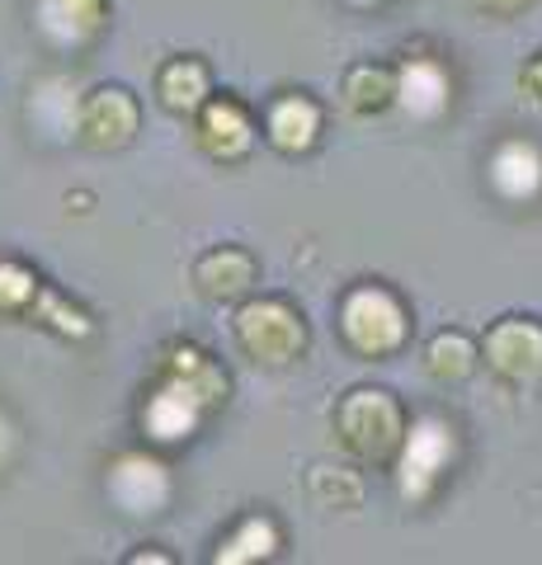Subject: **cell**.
<instances>
[{
  "instance_id": "obj_1",
  "label": "cell",
  "mask_w": 542,
  "mask_h": 565,
  "mask_svg": "<svg viewBox=\"0 0 542 565\" xmlns=\"http://www.w3.org/2000/svg\"><path fill=\"white\" fill-rule=\"evenodd\" d=\"M330 424H336L340 448L369 467L396 462L401 444H406V429H411L406 405H401L396 392H387V386H349Z\"/></svg>"
},
{
  "instance_id": "obj_2",
  "label": "cell",
  "mask_w": 542,
  "mask_h": 565,
  "mask_svg": "<svg viewBox=\"0 0 542 565\" xmlns=\"http://www.w3.org/2000/svg\"><path fill=\"white\" fill-rule=\"evenodd\" d=\"M340 334L359 359H392L411 340V311L382 282H354L340 297Z\"/></svg>"
},
{
  "instance_id": "obj_3",
  "label": "cell",
  "mask_w": 542,
  "mask_h": 565,
  "mask_svg": "<svg viewBox=\"0 0 542 565\" xmlns=\"http://www.w3.org/2000/svg\"><path fill=\"white\" fill-rule=\"evenodd\" d=\"M236 340L265 367H288L307 353V321L284 297H246L236 307Z\"/></svg>"
},
{
  "instance_id": "obj_4",
  "label": "cell",
  "mask_w": 542,
  "mask_h": 565,
  "mask_svg": "<svg viewBox=\"0 0 542 565\" xmlns=\"http://www.w3.org/2000/svg\"><path fill=\"white\" fill-rule=\"evenodd\" d=\"M453 457H458V438H453V424L439 415H419L411 419L406 444L396 452V490L406 504H425L439 481L453 471Z\"/></svg>"
},
{
  "instance_id": "obj_5",
  "label": "cell",
  "mask_w": 542,
  "mask_h": 565,
  "mask_svg": "<svg viewBox=\"0 0 542 565\" xmlns=\"http://www.w3.org/2000/svg\"><path fill=\"white\" fill-rule=\"evenodd\" d=\"M481 359L504 386L529 392V386L542 382V321H533V316H500L481 340Z\"/></svg>"
},
{
  "instance_id": "obj_6",
  "label": "cell",
  "mask_w": 542,
  "mask_h": 565,
  "mask_svg": "<svg viewBox=\"0 0 542 565\" xmlns=\"http://www.w3.org/2000/svg\"><path fill=\"white\" fill-rule=\"evenodd\" d=\"M137 122H142V109H137L132 90H124V85H95L76 109V137L91 151H118L137 137Z\"/></svg>"
},
{
  "instance_id": "obj_7",
  "label": "cell",
  "mask_w": 542,
  "mask_h": 565,
  "mask_svg": "<svg viewBox=\"0 0 542 565\" xmlns=\"http://www.w3.org/2000/svg\"><path fill=\"white\" fill-rule=\"evenodd\" d=\"M104 486H109V500L124 509V514H161V509L170 504V476L147 452L114 457Z\"/></svg>"
},
{
  "instance_id": "obj_8",
  "label": "cell",
  "mask_w": 542,
  "mask_h": 565,
  "mask_svg": "<svg viewBox=\"0 0 542 565\" xmlns=\"http://www.w3.org/2000/svg\"><path fill=\"white\" fill-rule=\"evenodd\" d=\"M194 118H199L194 137H199V147L213 156V161H241V156H251L255 118L236 95H213Z\"/></svg>"
},
{
  "instance_id": "obj_9",
  "label": "cell",
  "mask_w": 542,
  "mask_h": 565,
  "mask_svg": "<svg viewBox=\"0 0 542 565\" xmlns=\"http://www.w3.org/2000/svg\"><path fill=\"white\" fill-rule=\"evenodd\" d=\"M208 405L174 377H156V392L142 401V434L151 444H184L199 429Z\"/></svg>"
},
{
  "instance_id": "obj_10",
  "label": "cell",
  "mask_w": 542,
  "mask_h": 565,
  "mask_svg": "<svg viewBox=\"0 0 542 565\" xmlns=\"http://www.w3.org/2000/svg\"><path fill=\"white\" fill-rule=\"evenodd\" d=\"M486 184L504 203H533L542 199V151L529 137H504L486 156Z\"/></svg>"
},
{
  "instance_id": "obj_11",
  "label": "cell",
  "mask_w": 542,
  "mask_h": 565,
  "mask_svg": "<svg viewBox=\"0 0 542 565\" xmlns=\"http://www.w3.org/2000/svg\"><path fill=\"white\" fill-rule=\"evenodd\" d=\"M259 282V264L246 245H213L194 259V288L208 302H246Z\"/></svg>"
},
{
  "instance_id": "obj_12",
  "label": "cell",
  "mask_w": 542,
  "mask_h": 565,
  "mask_svg": "<svg viewBox=\"0 0 542 565\" xmlns=\"http://www.w3.org/2000/svg\"><path fill=\"white\" fill-rule=\"evenodd\" d=\"M396 104L419 122H434L453 104V76L439 57H406L396 66Z\"/></svg>"
},
{
  "instance_id": "obj_13",
  "label": "cell",
  "mask_w": 542,
  "mask_h": 565,
  "mask_svg": "<svg viewBox=\"0 0 542 565\" xmlns=\"http://www.w3.org/2000/svg\"><path fill=\"white\" fill-rule=\"evenodd\" d=\"M156 377H174L184 382L189 392H194L208 411H217V405H226V392H232V377H226V367L213 359L208 349L199 344H170L161 349V363H156Z\"/></svg>"
},
{
  "instance_id": "obj_14",
  "label": "cell",
  "mask_w": 542,
  "mask_h": 565,
  "mask_svg": "<svg viewBox=\"0 0 542 565\" xmlns=\"http://www.w3.org/2000/svg\"><path fill=\"white\" fill-rule=\"evenodd\" d=\"M265 137H269V147L284 151V156L311 151L321 137V104L311 95H297V90L278 95L265 109Z\"/></svg>"
},
{
  "instance_id": "obj_15",
  "label": "cell",
  "mask_w": 542,
  "mask_h": 565,
  "mask_svg": "<svg viewBox=\"0 0 542 565\" xmlns=\"http://www.w3.org/2000/svg\"><path fill=\"white\" fill-rule=\"evenodd\" d=\"M340 104L354 118H378L396 104V66L387 62H354L340 76Z\"/></svg>"
},
{
  "instance_id": "obj_16",
  "label": "cell",
  "mask_w": 542,
  "mask_h": 565,
  "mask_svg": "<svg viewBox=\"0 0 542 565\" xmlns=\"http://www.w3.org/2000/svg\"><path fill=\"white\" fill-rule=\"evenodd\" d=\"M156 95H161L170 114L194 118L213 99V76H208V66L199 57H170L161 66V76H156Z\"/></svg>"
},
{
  "instance_id": "obj_17",
  "label": "cell",
  "mask_w": 542,
  "mask_h": 565,
  "mask_svg": "<svg viewBox=\"0 0 542 565\" xmlns=\"http://www.w3.org/2000/svg\"><path fill=\"white\" fill-rule=\"evenodd\" d=\"M481 363V340H471L467 330H439L425 344V373L439 386H463L467 377H477Z\"/></svg>"
},
{
  "instance_id": "obj_18",
  "label": "cell",
  "mask_w": 542,
  "mask_h": 565,
  "mask_svg": "<svg viewBox=\"0 0 542 565\" xmlns=\"http://www.w3.org/2000/svg\"><path fill=\"white\" fill-rule=\"evenodd\" d=\"M278 552V527L269 514H246L232 533L217 542L213 561L217 565H251V561H269Z\"/></svg>"
},
{
  "instance_id": "obj_19",
  "label": "cell",
  "mask_w": 542,
  "mask_h": 565,
  "mask_svg": "<svg viewBox=\"0 0 542 565\" xmlns=\"http://www.w3.org/2000/svg\"><path fill=\"white\" fill-rule=\"evenodd\" d=\"M307 490L321 509H359L363 504V481L344 467H311Z\"/></svg>"
},
{
  "instance_id": "obj_20",
  "label": "cell",
  "mask_w": 542,
  "mask_h": 565,
  "mask_svg": "<svg viewBox=\"0 0 542 565\" xmlns=\"http://www.w3.org/2000/svg\"><path fill=\"white\" fill-rule=\"evenodd\" d=\"M43 282L20 259H0V316H33Z\"/></svg>"
},
{
  "instance_id": "obj_21",
  "label": "cell",
  "mask_w": 542,
  "mask_h": 565,
  "mask_svg": "<svg viewBox=\"0 0 542 565\" xmlns=\"http://www.w3.org/2000/svg\"><path fill=\"white\" fill-rule=\"evenodd\" d=\"M47 14V29H57V39H91V33L99 29L104 20V0H47L43 6Z\"/></svg>"
},
{
  "instance_id": "obj_22",
  "label": "cell",
  "mask_w": 542,
  "mask_h": 565,
  "mask_svg": "<svg viewBox=\"0 0 542 565\" xmlns=\"http://www.w3.org/2000/svg\"><path fill=\"white\" fill-rule=\"evenodd\" d=\"M33 321H43L47 330H57V334H66V340H85L95 326H91V316H85L81 307H66L57 292H47L43 288V297H39V307H33Z\"/></svg>"
},
{
  "instance_id": "obj_23",
  "label": "cell",
  "mask_w": 542,
  "mask_h": 565,
  "mask_svg": "<svg viewBox=\"0 0 542 565\" xmlns=\"http://www.w3.org/2000/svg\"><path fill=\"white\" fill-rule=\"evenodd\" d=\"M519 90L529 95L533 104H542V47L533 52L529 62H523V71H519Z\"/></svg>"
},
{
  "instance_id": "obj_24",
  "label": "cell",
  "mask_w": 542,
  "mask_h": 565,
  "mask_svg": "<svg viewBox=\"0 0 542 565\" xmlns=\"http://www.w3.org/2000/svg\"><path fill=\"white\" fill-rule=\"evenodd\" d=\"M481 14H491V20H514V14H523L533 6V0H471Z\"/></svg>"
},
{
  "instance_id": "obj_25",
  "label": "cell",
  "mask_w": 542,
  "mask_h": 565,
  "mask_svg": "<svg viewBox=\"0 0 542 565\" xmlns=\"http://www.w3.org/2000/svg\"><path fill=\"white\" fill-rule=\"evenodd\" d=\"M349 6H378V0H349Z\"/></svg>"
}]
</instances>
